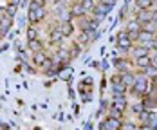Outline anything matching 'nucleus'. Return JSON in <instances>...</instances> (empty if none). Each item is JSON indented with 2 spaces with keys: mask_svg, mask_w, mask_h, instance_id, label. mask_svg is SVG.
Returning a JSON list of instances; mask_svg holds the SVG:
<instances>
[{
  "mask_svg": "<svg viewBox=\"0 0 157 130\" xmlns=\"http://www.w3.org/2000/svg\"><path fill=\"white\" fill-rule=\"evenodd\" d=\"M143 72H144V76H146V78H154V80L157 78V69H155V67H152V65H150L146 71H143Z\"/></svg>",
  "mask_w": 157,
  "mask_h": 130,
  "instance_id": "obj_27",
  "label": "nucleus"
},
{
  "mask_svg": "<svg viewBox=\"0 0 157 130\" xmlns=\"http://www.w3.org/2000/svg\"><path fill=\"white\" fill-rule=\"evenodd\" d=\"M121 130H137V125L130 123V121H123L121 123Z\"/></svg>",
  "mask_w": 157,
  "mask_h": 130,
  "instance_id": "obj_30",
  "label": "nucleus"
},
{
  "mask_svg": "<svg viewBox=\"0 0 157 130\" xmlns=\"http://www.w3.org/2000/svg\"><path fill=\"white\" fill-rule=\"evenodd\" d=\"M112 7H114V2H110V0H109V2H101V4H99V2H96L92 13H94V16L99 20V18H103V16L107 15Z\"/></svg>",
  "mask_w": 157,
  "mask_h": 130,
  "instance_id": "obj_3",
  "label": "nucleus"
},
{
  "mask_svg": "<svg viewBox=\"0 0 157 130\" xmlns=\"http://www.w3.org/2000/svg\"><path fill=\"white\" fill-rule=\"evenodd\" d=\"M126 107H128V103H126V96L125 98H114L112 103H110V109L117 110V112L123 114V116H125V112H126Z\"/></svg>",
  "mask_w": 157,
  "mask_h": 130,
  "instance_id": "obj_9",
  "label": "nucleus"
},
{
  "mask_svg": "<svg viewBox=\"0 0 157 130\" xmlns=\"http://www.w3.org/2000/svg\"><path fill=\"white\" fill-rule=\"evenodd\" d=\"M2 13H4V9H0V18H2Z\"/></svg>",
  "mask_w": 157,
  "mask_h": 130,
  "instance_id": "obj_33",
  "label": "nucleus"
},
{
  "mask_svg": "<svg viewBox=\"0 0 157 130\" xmlns=\"http://www.w3.org/2000/svg\"><path fill=\"white\" fill-rule=\"evenodd\" d=\"M49 38H51V44H58L60 45V42L63 40V34L60 31V27H52L51 32H49Z\"/></svg>",
  "mask_w": 157,
  "mask_h": 130,
  "instance_id": "obj_17",
  "label": "nucleus"
},
{
  "mask_svg": "<svg viewBox=\"0 0 157 130\" xmlns=\"http://www.w3.org/2000/svg\"><path fill=\"white\" fill-rule=\"evenodd\" d=\"M69 52H71V58H76L79 52H81V47H79V44H72V45L69 47Z\"/></svg>",
  "mask_w": 157,
  "mask_h": 130,
  "instance_id": "obj_25",
  "label": "nucleus"
},
{
  "mask_svg": "<svg viewBox=\"0 0 157 130\" xmlns=\"http://www.w3.org/2000/svg\"><path fill=\"white\" fill-rule=\"evenodd\" d=\"M155 32H150V31H146V29H143L137 36H136V40L141 44V45H152V42L155 40Z\"/></svg>",
  "mask_w": 157,
  "mask_h": 130,
  "instance_id": "obj_7",
  "label": "nucleus"
},
{
  "mask_svg": "<svg viewBox=\"0 0 157 130\" xmlns=\"http://www.w3.org/2000/svg\"><path fill=\"white\" fill-rule=\"evenodd\" d=\"M143 110H144V103H143V101H139V103H134V105H132V112H134V114H137V116H139Z\"/></svg>",
  "mask_w": 157,
  "mask_h": 130,
  "instance_id": "obj_28",
  "label": "nucleus"
},
{
  "mask_svg": "<svg viewBox=\"0 0 157 130\" xmlns=\"http://www.w3.org/2000/svg\"><path fill=\"white\" fill-rule=\"evenodd\" d=\"M29 9H45V2L42 0H33L29 4Z\"/></svg>",
  "mask_w": 157,
  "mask_h": 130,
  "instance_id": "obj_26",
  "label": "nucleus"
},
{
  "mask_svg": "<svg viewBox=\"0 0 157 130\" xmlns=\"http://www.w3.org/2000/svg\"><path fill=\"white\" fill-rule=\"evenodd\" d=\"M116 42H117L119 51H130V49L134 47V40L130 38V34H128L126 31H119V32H117Z\"/></svg>",
  "mask_w": 157,
  "mask_h": 130,
  "instance_id": "obj_2",
  "label": "nucleus"
},
{
  "mask_svg": "<svg viewBox=\"0 0 157 130\" xmlns=\"http://www.w3.org/2000/svg\"><path fill=\"white\" fill-rule=\"evenodd\" d=\"M136 20L141 24V27H144L146 24H150L152 22V13L150 11H136Z\"/></svg>",
  "mask_w": 157,
  "mask_h": 130,
  "instance_id": "obj_15",
  "label": "nucleus"
},
{
  "mask_svg": "<svg viewBox=\"0 0 157 130\" xmlns=\"http://www.w3.org/2000/svg\"><path fill=\"white\" fill-rule=\"evenodd\" d=\"M18 7H20V4H18V2H9V4L6 6V9H4V11H6L9 16H15L16 11H18Z\"/></svg>",
  "mask_w": 157,
  "mask_h": 130,
  "instance_id": "obj_21",
  "label": "nucleus"
},
{
  "mask_svg": "<svg viewBox=\"0 0 157 130\" xmlns=\"http://www.w3.org/2000/svg\"><path fill=\"white\" fill-rule=\"evenodd\" d=\"M121 119H116V117H105L103 123H101V130H121Z\"/></svg>",
  "mask_w": 157,
  "mask_h": 130,
  "instance_id": "obj_6",
  "label": "nucleus"
},
{
  "mask_svg": "<svg viewBox=\"0 0 157 130\" xmlns=\"http://www.w3.org/2000/svg\"><path fill=\"white\" fill-rule=\"evenodd\" d=\"M137 130H152V128H150L148 125H139V127H137Z\"/></svg>",
  "mask_w": 157,
  "mask_h": 130,
  "instance_id": "obj_32",
  "label": "nucleus"
},
{
  "mask_svg": "<svg viewBox=\"0 0 157 130\" xmlns=\"http://www.w3.org/2000/svg\"><path fill=\"white\" fill-rule=\"evenodd\" d=\"M154 6H155L154 0H136V2H134L136 11H150Z\"/></svg>",
  "mask_w": 157,
  "mask_h": 130,
  "instance_id": "obj_14",
  "label": "nucleus"
},
{
  "mask_svg": "<svg viewBox=\"0 0 157 130\" xmlns=\"http://www.w3.org/2000/svg\"><path fill=\"white\" fill-rule=\"evenodd\" d=\"M56 58H58V60H63V62H67V60H72V58H71V52H69L67 49H58V52H56Z\"/></svg>",
  "mask_w": 157,
  "mask_h": 130,
  "instance_id": "obj_23",
  "label": "nucleus"
},
{
  "mask_svg": "<svg viewBox=\"0 0 157 130\" xmlns=\"http://www.w3.org/2000/svg\"><path fill=\"white\" fill-rule=\"evenodd\" d=\"M134 81H136V74H134L132 71H130V72H119V83H121L125 89H132Z\"/></svg>",
  "mask_w": 157,
  "mask_h": 130,
  "instance_id": "obj_12",
  "label": "nucleus"
},
{
  "mask_svg": "<svg viewBox=\"0 0 157 130\" xmlns=\"http://www.w3.org/2000/svg\"><path fill=\"white\" fill-rule=\"evenodd\" d=\"M58 27H60V31H62L63 38H69V36H72V34H74V31H76V27H74V24H72L71 20H62Z\"/></svg>",
  "mask_w": 157,
  "mask_h": 130,
  "instance_id": "obj_10",
  "label": "nucleus"
},
{
  "mask_svg": "<svg viewBox=\"0 0 157 130\" xmlns=\"http://www.w3.org/2000/svg\"><path fill=\"white\" fill-rule=\"evenodd\" d=\"M29 49L36 54V52H42V51H44V45H42L40 40H33V42H29Z\"/></svg>",
  "mask_w": 157,
  "mask_h": 130,
  "instance_id": "obj_22",
  "label": "nucleus"
},
{
  "mask_svg": "<svg viewBox=\"0 0 157 130\" xmlns=\"http://www.w3.org/2000/svg\"><path fill=\"white\" fill-rule=\"evenodd\" d=\"M150 45H134V47L130 49L128 52H130V56L134 58V60H137V58H143V56H150Z\"/></svg>",
  "mask_w": 157,
  "mask_h": 130,
  "instance_id": "obj_4",
  "label": "nucleus"
},
{
  "mask_svg": "<svg viewBox=\"0 0 157 130\" xmlns=\"http://www.w3.org/2000/svg\"><path fill=\"white\" fill-rule=\"evenodd\" d=\"M134 74H136V81H134L130 92L136 94V96H139V98H144L148 94V78L144 76L143 71H137V72H134Z\"/></svg>",
  "mask_w": 157,
  "mask_h": 130,
  "instance_id": "obj_1",
  "label": "nucleus"
},
{
  "mask_svg": "<svg viewBox=\"0 0 157 130\" xmlns=\"http://www.w3.org/2000/svg\"><path fill=\"white\" fill-rule=\"evenodd\" d=\"M81 6H83L85 13H87V11H90V13H92V9H94L96 2H94V0H81Z\"/></svg>",
  "mask_w": 157,
  "mask_h": 130,
  "instance_id": "obj_24",
  "label": "nucleus"
},
{
  "mask_svg": "<svg viewBox=\"0 0 157 130\" xmlns=\"http://www.w3.org/2000/svg\"><path fill=\"white\" fill-rule=\"evenodd\" d=\"M11 25H13V16H9L6 11H4V13H2V18H0V36L9 31Z\"/></svg>",
  "mask_w": 157,
  "mask_h": 130,
  "instance_id": "obj_13",
  "label": "nucleus"
},
{
  "mask_svg": "<svg viewBox=\"0 0 157 130\" xmlns=\"http://www.w3.org/2000/svg\"><path fill=\"white\" fill-rule=\"evenodd\" d=\"M152 114H154L152 110L144 109V110H143V112L137 116V117H139V121H141V125H148V123H150V117H152Z\"/></svg>",
  "mask_w": 157,
  "mask_h": 130,
  "instance_id": "obj_20",
  "label": "nucleus"
},
{
  "mask_svg": "<svg viewBox=\"0 0 157 130\" xmlns=\"http://www.w3.org/2000/svg\"><path fill=\"white\" fill-rule=\"evenodd\" d=\"M33 60H34V63H36V65H42V67H44V65L47 63L49 56L44 52V51H42V52H36V54L33 56Z\"/></svg>",
  "mask_w": 157,
  "mask_h": 130,
  "instance_id": "obj_19",
  "label": "nucleus"
},
{
  "mask_svg": "<svg viewBox=\"0 0 157 130\" xmlns=\"http://www.w3.org/2000/svg\"><path fill=\"white\" fill-rule=\"evenodd\" d=\"M89 40H90V32L81 31V34H79V45H81V44H89Z\"/></svg>",
  "mask_w": 157,
  "mask_h": 130,
  "instance_id": "obj_31",
  "label": "nucleus"
},
{
  "mask_svg": "<svg viewBox=\"0 0 157 130\" xmlns=\"http://www.w3.org/2000/svg\"><path fill=\"white\" fill-rule=\"evenodd\" d=\"M125 31L130 34V38H132V40H136V36H137V34L143 31V27H141V24H139L136 18H132V20H128V24H126V29H125Z\"/></svg>",
  "mask_w": 157,
  "mask_h": 130,
  "instance_id": "obj_5",
  "label": "nucleus"
},
{
  "mask_svg": "<svg viewBox=\"0 0 157 130\" xmlns=\"http://www.w3.org/2000/svg\"><path fill=\"white\" fill-rule=\"evenodd\" d=\"M134 65H136L139 71H146V69L152 65V62H150V56H143V58H137V60H134Z\"/></svg>",
  "mask_w": 157,
  "mask_h": 130,
  "instance_id": "obj_18",
  "label": "nucleus"
},
{
  "mask_svg": "<svg viewBox=\"0 0 157 130\" xmlns=\"http://www.w3.org/2000/svg\"><path fill=\"white\" fill-rule=\"evenodd\" d=\"M114 67L119 71V72H130V62L126 58H116L114 60Z\"/></svg>",
  "mask_w": 157,
  "mask_h": 130,
  "instance_id": "obj_16",
  "label": "nucleus"
},
{
  "mask_svg": "<svg viewBox=\"0 0 157 130\" xmlns=\"http://www.w3.org/2000/svg\"><path fill=\"white\" fill-rule=\"evenodd\" d=\"M45 9H27V16H29V22L31 24H38L45 18Z\"/></svg>",
  "mask_w": 157,
  "mask_h": 130,
  "instance_id": "obj_11",
  "label": "nucleus"
},
{
  "mask_svg": "<svg viewBox=\"0 0 157 130\" xmlns=\"http://www.w3.org/2000/svg\"><path fill=\"white\" fill-rule=\"evenodd\" d=\"M27 40H29V42H33V40H38V32H36V29H34V27H29V29H27Z\"/></svg>",
  "mask_w": 157,
  "mask_h": 130,
  "instance_id": "obj_29",
  "label": "nucleus"
},
{
  "mask_svg": "<svg viewBox=\"0 0 157 130\" xmlns=\"http://www.w3.org/2000/svg\"><path fill=\"white\" fill-rule=\"evenodd\" d=\"M85 16V9L81 6V2H72V6L69 7V18H83Z\"/></svg>",
  "mask_w": 157,
  "mask_h": 130,
  "instance_id": "obj_8",
  "label": "nucleus"
}]
</instances>
